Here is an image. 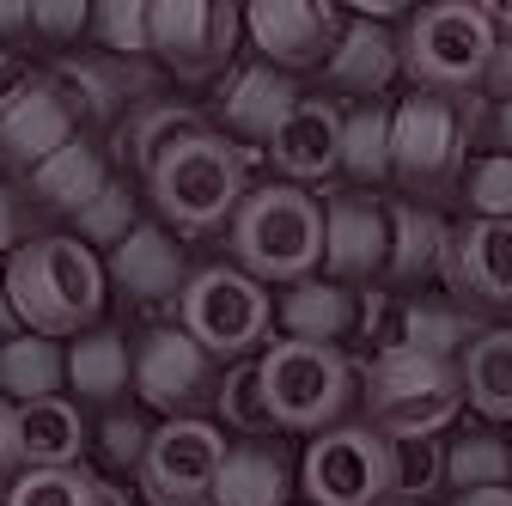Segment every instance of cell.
<instances>
[{
    "label": "cell",
    "instance_id": "cell-1",
    "mask_svg": "<svg viewBox=\"0 0 512 506\" xmlns=\"http://www.w3.org/2000/svg\"><path fill=\"white\" fill-rule=\"evenodd\" d=\"M7 293L19 330L31 336H74L104 305V263L80 238H25L7 257Z\"/></svg>",
    "mask_w": 512,
    "mask_h": 506
},
{
    "label": "cell",
    "instance_id": "cell-2",
    "mask_svg": "<svg viewBox=\"0 0 512 506\" xmlns=\"http://www.w3.org/2000/svg\"><path fill=\"white\" fill-rule=\"evenodd\" d=\"M232 257L244 275L256 281H275V287H293L305 275L324 269V202L299 183H263L250 189L232 214Z\"/></svg>",
    "mask_w": 512,
    "mask_h": 506
},
{
    "label": "cell",
    "instance_id": "cell-3",
    "mask_svg": "<svg viewBox=\"0 0 512 506\" xmlns=\"http://www.w3.org/2000/svg\"><path fill=\"white\" fill-rule=\"evenodd\" d=\"M494 43H500V31L488 25L476 0H421L397 25L403 80L415 92H445V98H476Z\"/></svg>",
    "mask_w": 512,
    "mask_h": 506
},
{
    "label": "cell",
    "instance_id": "cell-4",
    "mask_svg": "<svg viewBox=\"0 0 512 506\" xmlns=\"http://www.w3.org/2000/svg\"><path fill=\"white\" fill-rule=\"evenodd\" d=\"M147 189H153V202L171 226L183 232H214L238 214V202L250 196V183H244V153L232 141H220L214 129H189L177 135L153 171H147Z\"/></svg>",
    "mask_w": 512,
    "mask_h": 506
},
{
    "label": "cell",
    "instance_id": "cell-5",
    "mask_svg": "<svg viewBox=\"0 0 512 506\" xmlns=\"http://www.w3.org/2000/svg\"><path fill=\"white\" fill-rule=\"evenodd\" d=\"M464 409V372L458 360H439L421 348L391 342L366 366V421L384 439H427L445 433Z\"/></svg>",
    "mask_w": 512,
    "mask_h": 506
},
{
    "label": "cell",
    "instance_id": "cell-6",
    "mask_svg": "<svg viewBox=\"0 0 512 506\" xmlns=\"http://www.w3.org/2000/svg\"><path fill=\"white\" fill-rule=\"evenodd\" d=\"M263 397H269V421L287 433H324L342 421L348 397H354V366L342 348L330 342H275L263 360Z\"/></svg>",
    "mask_w": 512,
    "mask_h": 506
},
{
    "label": "cell",
    "instance_id": "cell-7",
    "mask_svg": "<svg viewBox=\"0 0 512 506\" xmlns=\"http://www.w3.org/2000/svg\"><path fill=\"white\" fill-rule=\"evenodd\" d=\"M470 159V129L464 104L445 92H409L391 104V183L409 196H433V189H458V171Z\"/></svg>",
    "mask_w": 512,
    "mask_h": 506
},
{
    "label": "cell",
    "instance_id": "cell-8",
    "mask_svg": "<svg viewBox=\"0 0 512 506\" xmlns=\"http://www.w3.org/2000/svg\"><path fill=\"white\" fill-rule=\"evenodd\" d=\"M177 318L183 330L196 336L214 360H244L256 342L269 336L275 324V299L269 287L244 275V269H202V275H189L183 293H177Z\"/></svg>",
    "mask_w": 512,
    "mask_h": 506
},
{
    "label": "cell",
    "instance_id": "cell-9",
    "mask_svg": "<svg viewBox=\"0 0 512 506\" xmlns=\"http://www.w3.org/2000/svg\"><path fill=\"white\" fill-rule=\"evenodd\" d=\"M299 482L311 506H384L391 500V439L372 421H336L311 439Z\"/></svg>",
    "mask_w": 512,
    "mask_h": 506
},
{
    "label": "cell",
    "instance_id": "cell-10",
    "mask_svg": "<svg viewBox=\"0 0 512 506\" xmlns=\"http://www.w3.org/2000/svg\"><path fill=\"white\" fill-rule=\"evenodd\" d=\"M226 433L196 415H171L159 433H147L141 488L153 506H214V482L226 464Z\"/></svg>",
    "mask_w": 512,
    "mask_h": 506
},
{
    "label": "cell",
    "instance_id": "cell-11",
    "mask_svg": "<svg viewBox=\"0 0 512 506\" xmlns=\"http://www.w3.org/2000/svg\"><path fill=\"white\" fill-rule=\"evenodd\" d=\"M391 263V202L372 189H336L324 196V281L372 287Z\"/></svg>",
    "mask_w": 512,
    "mask_h": 506
},
{
    "label": "cell",
    "instance_id": "cell-12",
    "mask_svg": "<svg viewBox=\"0 0 512 506\" xmlns=\"http://www.w3.org/2000/svg\"><path fill=\"white\" fill-rule=\"evenodd\" d=\"M238 25L244 0H153V49L183 80H208L214 68H226Z\"/></svg>",
    "mask_w": 512,
    "mask_h": 506
},
{
    "label": "cell",
    "instance_id": "cell-13",
    "mask_svg": "<svg viewBox=\"0 0 512 506\" xmlns=\"http://www.w3.org/2000/svg\"><path fill=\"white\" fill-rule=\"evenodd\" d=\"M244 37L269 68H324L342 25L336 0H244Z\"/></svg>",
    "mask_w": 512,
    "mask_h": 506
},
{
    "label": "cell",
    "instance_id": "cell-14",
    "mask_svg": "<svg viewBox=\"0 0 512 506\" xmlns=\"http://www.w3.org/2000/svg\"><path fill=\"white\" fill-rule=\"evenodd\" d=\"M439 281L470 311H512V220H464V226H452Z\"/></svg>",
    "mask_w": 512,
    "mask_h": 506
},
{
    "label": "cell",
    "instance_id": "cell-15",
    "mask_svg": "<svg viewBox=\"0 0 512 506\" xmlns=\"http://www.w3.org/2000/svg\"><path fill=\"white\" fill-rule=\"evenodd\" d=\"M135 391L165 409V415H183V409H196L202 397H214V354L189 336L183 324L177 330H147L141 354H135Z\"/></svg>",
    "mask_w": 512,
    "mask_h": 506
},
{
    "label": "cell",
    "instance_id": "cell-16",
    "mask_svg": "<svg viewBox=\"0 0 512 506\" xmlns=\"http://www.w3.org/2000/svg\"><path fill=\"white\" fill-rule=\"evenodd\" d=\"M74 141V104L55 92V80H19L0 92V159L13 165H43Z\"/></svg>",
    "mask_w": 512,
    "mask_h": 506
},
{
    "label": "cell",
    "instance_id": "cell-17",
    "mask_svg": "<svg viewBox=\"0 0 512 506\" xmlns=\"http://www.w3.org/2000/svg\"><path fill=\"white\" fill-rule=\"evenodd\" d=\"M336 159H342V110L317 92H299L287 122L269 135V165L281 171V183H324Z\"/></svg>",
    "mask_w": 512,
    "mask_h": 506
},
{
    "label": "cell",
    "instance_id": "cell-18",
    "mask_svg": "<svg viewBox=\"0 0 512 506\" xmlns=\"http://www.w3.org/2000/svg\"><path fill=\"white\" fill-rule=\"evenodd\" d=\"M403 80V49H397V31L378 25V19H348L330 61H324V86L330 92H348L354 104H372Z\"/></svg>",
    "mask_w": 512,
    "mask_h": 506
},
{
    "label": "cell",
    "instance_id": "cell-19",
    "mask_svg": "<svg viewBox=\"0 0 512 506\" xmlns=\"http://www.w3.org/2000/svg\"><path fill=\"white\" fill-rule=\"evenodd\" d=\"M293 104H299L293 74L269 68V61H250V68H238V74L226 80V92H220V122H226L232 135H250V141L269 147V135L287 122Z\"/></svg>",
    "mask_w": 512,
    "mask_h": 506
},
{
    "label": "cell",
    "instance_id": "cell-20",
    "mask_svg": "<svg viewBox=\"0 0 512 506\" xmlns=\"http://www.w3.org/2000/svg\"><path fill=\"white\" fill-rule=\"evenodd\" d=\"M275 324H281L287 342H330V348H336V342L360 324V299H354V287H342V281L305 275V281H293V287L275 299Z\"/></svg>",
    "mask_w": 512,
    "mask_h": 506
},
{
    "label": "cell",
    "instance_id": "cell-21",
    "mask_svg": "<svg viewBox=\"0 0 512 506\" xmlns=\"http://www.w3.org/2000/svg\"><path fill=\"white\" fill-rule=\"evenodd\" d=\"M445 238H452V226H445L427 202L403 196L391 202V263H384V281L391 287H427L445 275Z\"/></svg>",
    "mask_w": 512,
    "mask_h": 506
},
{
    "label": "cell",
    "instance_id": "cell-22",
    "mask_svg": "<svg viewBox=\"0 0 512 506\" xmlns=\"http://www.w3.org/2000/svg\"><path fill=\"white\" fill-rule=\"evenodd\" d=\"M110 281L128 299H171L183 293V250L159 226H135L110 257Z\"/></svg>",
    "mask_w": 512,
    "mask_h": 506
},
{
    "label": "cell",
    "instance_id": "cell-23",
    "mask_svg": "<svg viewBox=\"0 0 512 506\" xmlns=\"http://www.w3.org/2000/svg\"><path fill=\"white\" fill-rule=\"evenodd\" d=\"M458 372H464V403L482 421H512V330L506 324H488L458 354Z\"/></svg>",
    "mask_w": 512,
    "mask_h": 506
},
{
    "label": "cell",
    "instance_id": "cell-24",
    "mask_svg": "<svg viewBox=\"0 0 512 506\" xmlns=\"http://www.w3.org/2000/svg\"><path fill=\"white\" fill-rule=\"evenodd\" d=\"M482 330H488V324L470 318L464 299H452V293H421V299H409V311H403L397 342H403V348H421V354H439V360H458Z\"/></svg>",
    "mask_w": 512,
    "mask_h": 506
},
{
    "label": "cell",
    "instance_id": "cell-25",
    "mask_svg": "<svg viewBox=\"0 0 512 506\" xmlns=\"http://www.w3.org/2000/svg\"><path fill=\"white\" fill-rule=\"evenodd\" d=\"M104 183H110V165L86 141H68L61 153H49L43 165H31V196L43 208H61V214H80Z\"/></svg>",
    "mask_w": 512,
    "mask_h": 506
},
{
    "label": "cell",
    "instance_id": "cell-26",
    "mask_svg": "<svg viewBox=\"0 0 512 506\" xmlns=\"http://www.w3.org/2000/svg\"><path fill=\"white\" fill-rule=\"evenodd\" d=\"M336 171L354 189H384L391 183V104L384 98L354 104L342 116V159H336Z\"/></svg>",
    "mask_w": 512,
    "mask_h": 506
},
{
    "label": "cell",
    "instance_id": "cell-27",
    "mask_svg": "<svg viewBox=\"0 0 512 506\" xmlns=\"http://www.w3.org/2000/svg\"><path fill=\"white\" fill-rule=\"evenodd\" d=\"M19 446H25V470H55V464H80L86 446V421L74 403L61 397H37L19 403Z\"/></svg>",
    "mask_w": 512,
    "mask_h": 506
},
{
    "label": "cell",
    "instance_id": "cell-28",
    "mask_svg": "<svg viewBox=\"0 0 512 506\" xmlns=\"http://www.w3.org/2000/svg\"><path fill=\"white\" fill-rule=\"evenodd\" d=\"M214 506H287V464L269 446H232L214 482Z\"/></svg>",
    "mask_w": 512,
    "mask_h": 506
},
{
    "label": "cell",
    "instance_id": "cell-29",
    "mask_svg": "<svg viewBox=\"0 0 512 506\" xmlns=\"http://www.w3.org/2000/svg\"><path fill=\"white\" fill-rule=\"evenodd\" d=\"M68 378V354H61L49 336H7L0 342V391L13 403H37V397H55V385Z\"/></svg>",
    "mask_w": 512,
    "mask_h": 506
},
{
    "label": "cell",
    "instance_id": "cell-30",
    "mask_svg": "<svg viewBox=\"0 0 512 506\" xmlns=\"http://www.w3.org/2000/svg\"><path fill=\"white\" fill-rule=\"evenodd\" d=\"M7 506H128L110 482L86 476L80 464H55V470H25L7 488Z\"/></svg>",
    "mask_w": 512,
    "mask_h": 506
},
{
    "label": "cell",
    "instance_id": "cell-31",
    "mask_svg": "<svg viewBox=\"0 0 512 506\" xmlns=\"http://www.w3.org/2000/svg\"><path fill=\"white\" fill-rule=\"evenodd\" d=\"M494 482H512V446L500 433H452L445 439V488L464 494V488H494Z\"/></svg>",
    "mask_w": 512,
    "mask_h": 506
},
{
    "label": "cell",
    "instance_id": "cell-32",
    "mask_svg": "<svg viewBox=\"0 0 512 506\" xmlns=\"http://www.w3.org/2000/svg\"><path fill=\"white\" fill-rule=\"evenodd\" d=\"M128 378H135V354L122 348L116 330H98V336H80L68 348V385L80 397H116Z\"/></svg>",
    "mask_w": 512,
    "mask_h": 506
},
{
    "label": "cell",
    "instance_id": "cell-33",
    "mask_svg": "<svg viewBox=\"0 0 512 506\" xmlns=\"http://www.w3.org/2000/svg\"><path fill=\"white\" fill-rule=\"evenodd\" d=\"M458 202L470 220H512V153H476L458 171Z\"/></svg>",
    "mask_w": 512,
    "mask_h": 506
},
{
    "label": "cell",
    "instance_id": "cell-34",
    "mask_svg": "<svg viewBox=\"0 0 512 506\" xmlns=\"http://www.w3.org/2000/svg\"><path fill=\"white\" fill-rule=\"evenodd\" d=\"M55 92L74 104V116H110L122 104V68L116 61H61Z\"/></svg>",
    "mask_w": 512,
    "mask_h": 506
},
{
    "label": "cell",
    "instance_id": "cell-35",
    "mask_svg": "<svg viewBox=\"0 0 512 506\" xmlns=\"http://www.w3.org/2000/svg\"><path fill=\"white\" fill-rule=\"evenodd\" d=\"M445 482V439H391V500H421Z\"/></svg>",
    "mask_w": 512,
    "mask_h": 506
},
{
    "label": "cell",
    "instance_id": "cell-36",
    "mask_svg": "<svg viewBox=\"0 0 512 506\" xmlns=\"http://www.w3.org/2000/svg\"><path fill=\"white\" fill-rule=\"evenodd\" d=\"M196 129V116L189 110H171V104H153V110H141L128 129L116 135V153L128 159V165H141V171H153V159L177 141V135H189Z\"/></svg>",
    "mask_w": 512,
    "mask_h": 506
},
{
    "label": "cell",
    "instance_id": "cell-37",
    "mask_svg": "<svg viewBox=\"0 0 512 506\" xmlns=\"http://www.w3.org/2000/svg\"><path fill=\"white\" fill-rule=\"evenodd\" d=\"M220 421L232 427V433H269L275 421H269V397H263V366H232L226 378H220Z\"/></svg>",
    "mask_w": 512,
    "mask_h": 506
},
{
    "label": "cell",
    "instance_id": "cell-38",
    "mask_svg": "<svg viewBox=\"0 0 512 506\" xmlns=\"http://www.w3.org/2000/svg\"><path fill=\"white\" fill-rule=\"evenodd\" d=\"M74 232H80V244H86V250H92V244H110V250H116L128 232H135V196H128V189L110 177L98 196L74 214Z\"/></svg>",
    "mask_w": 512,
    "mask_h": 506
},
{
    "label": "cell",
    "instance_id": "cell-39",
    "mask_svg": "<svg viewBox=\"0 0 512 506\" xmlns=\"http://www.w3.org/2000/svg\"><path fill=\"white\" fill-rule=\"evenodd\" d=\"M92 25L116 55H141L153 49V0H98Z\"/></svg>",
    "mask_w": 512,
    "mask_h": 506
},
{
    "label": "cell",
    "instance_id": "cell-40",
    "mask_svg": "<svg viewBox=\"0 0 512 506\" xmlns=\"http://www.w3.org/2000/svg\"><path fill=\"white\" fill-rule=\"evenodd\" d=\"M92 25V0H31V31L43 37H80Z\"/></svg>",
    "mask_w": 512,
    "mask_h": 506
},
{
    "label": "cell",
    "instance_id": "cell-41",
    "mask_svg": "<svg viewBox=\"0 0 512 506\" xmlns=\"http://www.w3.org/2000/svg\"><path fill=\"white\" fill-rule=\"evenodd\" d=\"M476 98H482V104H506V98H512V37H500V43H494Z\"/></svg>",
    "mask_w": 512,
    "mask_h": 506
},
{
    "label": "cell",
    "instance_id": "cell-42",
    "mask_svg": "<svg viewBox=\"0 0 512 506\" xmlns=\"http://www.w3.org/2000/svg\"><path fill=\"white\" fill-rule=\"evenodd\" d=\"M104 452L122 458V464H141V458H147V439H141L135 421H110V427H104Z\"/></svg>",
    "mask_w": 512,
    "mask_h": 506
},
{
    "label": "cell",
    "instance_id": "cell-43",
    "mask_svg": "<svg viewBox=\"0 0 512 506\" xmlns=\"http://www.w3.org/2000/svg\"><path fill=\"white\" fill-rule=\"evenodd\" d=\"M336 7H348V19H378V25H391V19H409L421 0H336Z\"/></svg>",
    "mask_w": 512,
    "mask_h": 506
},
{
    "label": "cell",
    "instance_id": "cell-44",
    "mask_svg": "<svg viewBox=\"0 0 512 506\" xmlns=\"http://www.w3.org/2000/svg\"><path fill=\"white\" fill-rule=\"evenodd\" d=\"M25 464V446H19V403H0V476Z\"/></svg>",
    "mask_w": 512,
    "mask_h": 506
},
{
    "label": "cell",
    "instance_id": "cell-45",
    "mask_svg": "<svg viewBox=\"0 0 512 506\" xmlns=\"http://www.w3.org/2000/svg\"><path fill=\"white\" fill-rule=\"evenodd\" d=\"M13 250H19V196L0 183V257H13Z\"/></svg>",
    "mask_w": 512,
    "mask_h": 506
},
{
    "label": "cell",
    "instance_id": "cell-46",
    "mask_svg": "<svg viewBox=\"0 0 512 506\" xmlns=\"http://www.w3.org/2000/svg\"><path fill=\"white\" fill-rule=\"evenodd\" d=\"M488 153H512V98L488 104Z\"/></svg>",
    "mask_w": 512,
    "mask_h": 506
},
{
    "label": "cell",
    "instance_id": "cell-47",
    "mask_svg": "<svg viewBox=\"0 0 512 506\" xmlns=\"http://www.w3.org/2000/svg\"><path fill=\"white\" fill-rule=\"evenodd\" d=\"M452 506H512V482H494V488H464V494H452Z\"/></svg>",
    "mask_w": 512,
    "mask_h": 506
},
{
    "label": "cell",
    "instance_id": "cell-48",
    "mask_svg": "<svg viewBox=\"0 0 512 506\" xmlns=\"http://www.w3.org/2000/svg\"><path fill=\"white\" fill-rule=\"evenodd\" d=\"M31 31V0H0V37Z\"/></svg>",
    "mask_w": 512,
    "mask_h": 506
},
{
    "label": "cell",
    "instance_id": "cell-49",
    "mask_svg": "<svg viewBox=\"0 0 512 506\" xmlns=\"http://www.w3.org/2000/svg\"><path fill=\"white\" fill-rule=\"evenodd\" d=\"M19 336V311H13V293H7V263H0V342Z\"/></svg>",
    "mask_w": 512,
    "mask_h": 506
},
{
    "label": "cell",
    "instance_id": "cell-50",
    "mask_svg": "<svg viewBox=\"0 0 512 506\" xmlns=\"http://www.w3.org/2000/svg\"><path fill=\"white\" fill-rule=\"evenodd\" d=\"M476 7L488 13V25H494L500 37H512V0H476Z\"/></svg>",
    "mask_w": 512,
    "mask_h": 506
},
{
    "label": "cell",
    "instance_id": "cell-51",
    "mask_svg": "<svg viewBox=\"0 0 512 506\" xmlns=\"http://www.w3.org/2000/svg\"><path fill=\"white\" fill-rule=\"evenodd\" d=\"M384 506H421V500H384Z\"/></svg>",
    "mask_w": 512,
    "mask_h": 506
},
{
    "label": "cell",
    "instance_id": "cell-52",
    "mask_svg": "<svg viewBox=\"0 0 512 506\" xmlns=\"http://www.w3.org/2000/svg\"><path fill=\"white\" fill-rule=\"evenodd\" d=\"M0 74H7V55H0Z\"/></svg>",
    "mask_w": 512,
    "mask_h": 506
}]
</instances>
